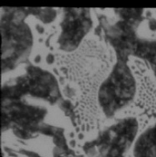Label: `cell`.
<instances>
[{
	"label": "cell",
	"instance_id": "obj_3",
	"mask_svg": "<svg viewBox=\"0 0 156 157\" xmlns=\"http://www.w3.org/2000/svg\"><path fill=\"white\" fill-rule=\"evenodd\" d=\"M64 12L58 43L62 51L70 53L81 46L83 39L92 27V20L88 9L66 8Z\"/></svg>",
	"mask_w": 156,
	"mask_h": 157
},
{
	"label": "cell",
	"instance_id": "obj_6",
	"mask_svg": "<svg viewBox=\"0 0 156 157\" xmlns=\"http://www.w3.org/2000/svg\"><path fill=\"white\" fill-rule=\"evenodd\" d=\"M134 56L150 64L156 78V41L139 39Z\"/></svg>",
	"mask_w": 156,
	"mask_h": 157
},
{
	"label": "cell",
	"instance_id": "obj_5",
	"mask_svg": "<svg viewBox=\"0 0 156 157\" xmlns=\"http://www.w3.org/2000/svg\"><path fill=\"white\" fill-rule=\"evenodd\" d=\"M28 93L31 96L55 103L59 98V86L56 78L39 68L30 67L25 76Z\"/></svg>",
	"mask_w": 156,
	"mask_h": 157
},
{
	"label": "cell",
	"instance_id": "obj_2",
	"mask_svg": "<svg viewBox=\"0 0 156 157\" xmlns=\"http://www.w3.org/2000/svg\"><path fill=\"white\" fill-rule=\"evenodd\" d=\"M9 12L10 15L1 19L3 72L12 70L23 60L32 47V34L29 27L23 22L22 10L10 9Z\"/></svg>",
	"mask_w": 156,
	"mask_h": 157
},
{
	"label": "cell",
	"instance_id": "obj_4",
	"mask_svg": "<svg viewBox=\"0 0 156 157\" xmlns=\"http://www.w3.org/2000/svg\"><path fill=\"white\" fill-rule=\"evenodd\" d=\"M105 33L106 39L117 54L118 60L127 62L130 55L134 56L139 39L133 24L121 19L116 24L108 27Z\"/></svg>",
	"mask_w": 156,
	"mask_h": 157
},
{
	"label": "cell",
	"instance_id": "obj_1",
	"mask_svg": "<svg viewBox=\"0 0 156 157\" xmlns=\"http://www.w3.org/2000/svg\"><path fill=\"white\" fill-rule=\"evenodd\" d=\"M136 82L126 61L117 63L98 90L97 102L106 117H112L135 96Z\"/></svg>",
	"mask_w": 156,
	"mask_h": 157
},
{
	"label": "cell",
	"instance_id": "obj_7",
	"mask_svg": "<svg viewBox=\"0 0 156 157\" xmlns=\"http://www.w3.org/2000/svg\"><path fill=\"white\" fill-rule=\"evenodd\" d=\"M147 134H148V136H149V138H150L154 147L156 149V123L154 126L150 127L147 130Z\"/></svg>",
	"mask_w": 156,
	"mask_h": 157
}]
</instances>
